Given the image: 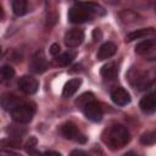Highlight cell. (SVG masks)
<instances>
[{
    "instance_id": "cell-24",
    "label": "cell",
    "mask_w": 156,
    "mask_h": 156,
    "mask_svg": "<svg viewBox=\"0 0 156 156\" xmlns=\"http://www.w3.org/2000/svg\"><path fill=\"white\" fill-rule=\"evenodd\" d=\"M143 56H145L146 58L145 60H147V61H155L156 60V49H151V50H149L146 54H144Z\"/></svg>"
},
{
    "instance_id": "cell-1",
    "label": "cell",
    "mask_w": 156,
    "mask_h": 156,
    "mask_svg": "<svg viewBox=\"0 0 156 156\" xmlns=\"http://www.w3.org/2000/svg\"><path fill=\"white\" fill-rule=\"evenodd\" d=\"M105 10L96 2H78L68 11V20L72 23H84L94 20L95 17L104 16Z\"/></svg>"
},
{
    "instance_id": "cell-17",
    "label": "cell",
    "mask_w": 156,
    "mask_h": 156,
    "mask_svg": "<svg viewBox=\"0 0 156 156\" xmlns=\"http://www.w3.org/2000/svg\"><path fill=\"white\" fill-rule=\"evenodd\" d=\"M155 46H156V38L155 37L154 38H147V39H144V40H141L140 43L136 44L135 52L138 55H144Z\"/></svg>"
},
{
    "instance_id": "cell-26",
    "label": "cell",
    "mask_w": 156,
    "mask_h": 156,
    "mask_svg": "<svg viewBox=\"0 0 156 156\" xmlns=\"http://www.w3.org/2000/svg\"><path fill=\"white\" fill-rule=\"evenodd\" d=\"M93 37H94V39H95V40H100V39L102 38L101 30H100L99 28H95V29H94V32H93Z\"/></svg>"
},
{
    "instance_id": "cell-12",
    "label": "cell",
    "mask_w": 156,
    "mask_h": 156,
    "mask_svg": "<svg viewBox=\"0 0 156 156\" xmlns=\"http://www.w3.org/2000/svg\"><path fill=\"white\" fill-rule=\"evenodd\" d=\"M156 37V29L152 27L149 28H141L136 29L134 32H130L126 37V41H133L136 39H147V38H154Z\"/></svg>"
},
{
    "instance_id": "cell-9",
    "label": "cell",
    "mask_w": 156,
    "mask_h": 156,
    "mask_svg": "<svg viewBox=\"0 0 156 156\" xmlns=\"http://www.w3.org/2000/svg\"><path fill=\"white\" fill-rule=\"evenodd\" d=\"M65 44L67 48H77L84 40V32L79 28H72L65 34Z\"/></svg>"
},
{
    "instance_id": "cell-16",
    "label": "cell",
    "mask_w": 156,
    "mask_h": 156,
    "mask_svg": "<svg viewBox=\"0 0 156 156\" xmlns=\"http://www.w3.org/2000/svg\"><path fill=\"white\" fill-rule=\"evenodd\" d=\"M82 84V80L80 78H73V79H69L65 87H63V90H62V95L65 98H71L72 95H74L77 93V90L79 89Z\"/></svg>"
},
{
    "instance_id": "cell-2",
    "label": "cell",
    "mask_w": 156,
    "mask_h": 156,
    "mask_svg": "<svg viewBox=\"0 0 156 156\" xmlns=\"http://www.w3.org/2000/svg\"><path fill=\"white\" fill-rule=\"evenodd\" d=\"M102 141L110 150H119L130 141V134L124 126L115 123L104 130Z\"/></svg>"
},
{
    "instance_id": "cell-19",
    "label": "cell",
    "mask_w": 156,
    "mask_h": 156,
    "mask_svg": "<svg viewBox=\"0 0 156 156\" xmlns=\"http://www.w3.org/2000/svg\"><path fill=\"white\" fill-rule=\"evenodd\" d=\"M11 6H12V12L16 16H23L27 13V9H28L27 0H12Z\"/></svg>"
},
{
    "instance_id": "cell-20",
    "label": "cell",
    "mask_w": 156,
    "mask_h": 156,
    "mask_svg": "<svg viewBox=\"0 0 156 156\" xmlns=\"http://www.w3.org/2000/svg\"><path fill=\"white\" fill-rule=\"evenodd\" d=\"M74 57H76V52L72 50H68L56 56V63L60 66H68L69 63H72Z\"/></svg>"
},
{
    "instance_id": "cell-6",
    "label": "cell",
    "mask_w": 156,
    "mask_h": 156,
    "mask_svg": "<svg viewBox=\"0 0 156 156\" xmlns=\"http://www.w3.org/2000/svg\"><path fill=\"white\" fill-rule=\"evenodd\" d=\"M61 134L68 139V140H73L76 143H79V144H83L87 141V136L78 129V127L72 123V122H67L65 124L61 126Z\"/></svg>"
},
{
    "instance_id": "cell-11",
    "label": "cell",
    "mask_w": 156,
    "mask_h": 156,
    "mask_svg": "<svg viewBox=\"0 0 156 156\" xmlns=\"http://www.w3.org/2000/svg\"><path fill=\"white\" fill-rule=\"evenodd\" d=\"M139 107L144 113L151 115L156 112V93L146 94L139 102Z\"/></svg>"
},
{
    "instance_id": "cell-7",
    "label": "cell",
    "mask_w": 156,
    "mask_h": 156,
    "mask_svg": "<svg viewBox=\"0 0 156 156\" xmlns=\"http://www.w3.org/2000/svg\"><path fill=\"white\" fill-rule=\"evenodd\" d=\"M18 89L26 95H33L39 89V82L33 76H23L18 80Z\"/></svg>"
},
{
    "instance_id": "cell-4",
    "label": "cell",
    "mask_w": 156,
    "mask_h": 156,
    "mask_svg": "<svg viewBox=\"0 0 156 156\" xmlns=\"http://www.w3.org/2000/svg\"><path fill=\"white\" fill-rule=\"evenodd\" d=\"M35 104L34 102H28V101H22L20 105H17L10 113L12 119L18 123V124H26L32 121L34 113H35Z\"/></svg>"
},
{
    "instance_id": "cell-22",
    "label": "cell",
    "mask_w": 156,
    "mask_h": 156,
    "mask_svg": "<svg viewBox=\"0 0 156 156\" xmlns=\"http://www.w3.org/2000/svg\"><path fill=\"white\" fill-rule=\"evenodd\" d=\"M15 76V69L10 65H4L1 67V79L2 80H10Z\"/></svg>"
},
{
    "instance_id": "cell-18",
    "label": "cell",
    "mask_w": 156,
    "mask_h": 156,
    "mask_svg": "<svg viewBox=\"0 0 156 156\" xmlns=\"http://www.w3.org/2000/svg\"><path fill=\"white\" fill-rule=\"evenodd\" d=\"M118 17H119V20H121L123 23H126V24L135 23V22L140 18V16H139L136 12L132 11V10H123V11H121V12L118 13Z\"/></svg>"
},
{
    "instance_id": "cell-28",
    "label": "cell",
    "mask_w": 156,
    "mask_h": 156,
    "mask_svg": "<svg viewBox=\"0 0 156 156\" xmlns=\"http://www.w3.org/2000/svg\"><path fill=\"white\" fill-rule=\"evenodd\" d=\"M106 2H110V4H116V2H118L119 0H105Z\"/></svg>"
},
{
    "instance_id": "cell-27",
    "label": "cell",
    "mask_w": 156,
    "mask_h": 156,
    "mask_svg": "<svg viewBox=\"0 0 156 156\" xmlns=\"http://www.w3.org/2000/svg\"><path fill=\"white\" fill-rule=\"evenodd\" d=\"M71 154H72V155H87V152H84V151H82V150H74V151H72Z\"/></svg>"
},
{
    "instance_id": "cell-23",
    "label": "cell",
    "mask_w": 156,
    "mask_h": 156,
    "mask_svg": "<svg viewBox=\"0 0 156 156\" xmlns=\"http://www.w3.org/2000/svg\"><path fill=\"white\" fill-rule=\"evenodd\" d=\"M95 96H94V94L93 93H90V91H88V93H84V94H82L77 100H76V105H77V107H82L84 104H87L89 100H91V99H94Z\"/></svg>"
},
{
    "instance_id": "cell-29",
    "label": "cell",
    "mask_w": 156,
    "mask_h": 156,
    "mask_svg": "<svg viewBox=\"0 0 156 156\" xmlns=\"http://www.w3.org/2000/svg\"><path fill=\"white\" fill-rule=\"evenodd\" d=\"M154 9H155V11H156V0H154Z\"/></svg>"
},
{
    "instance_id": "cell-13",
    "label": "cell",
    "mask_w": 156,
    "mask_h": 156,
    "mask_svg": "<svg viewBox=\"0 0 156 156\" xmlns=\"http://www.w3.org/2000/svg\"><path fill=\"white\" fill-rule=\"evenodd\" d=\"M116 51H117V45L112 41H106L99 48L96 57H98V60L104 61V60H107V58L112 57L116 54Z\"/></svg>"
},
{
    "instance_id": "cell-14",
    "label": "cell",
    "mask_w": 156,
    "mask_h": 156,
    "mask_svg": "<svg viewBox=\"0 0 156 156\" xmlns=\"http://www.w3.org/2000/svg\"><path fill=\"white\" fill-rule=\"evenodd\" d=\"M21 102H22V100L18 96H16L15 94H11V93H6L1 98V106H2L4 110H6L9 112H11Z\"/></svg>"
},
{
    "instance_id": "cell-8",
    "label": "cell",
    "mask_w": 156,
    "mask_h": 156,
    "mask_svg": "<svg viewBox=\"0 0 156 156\" xmlns=\"http://www.w3.org/2000/svg\"><path fill=\"white\" fill-rule=\"evenodd\" d=\"M29 68L33 73H43L48 69V60L44 55V51H37L30 61H29Z\"/></svg>"
},
{
    "instance_id": "cell-30",
    "label": "cell",
    "mask_w": 156,
    "mask_h": 156,
    "mask_svg": "<svg viewBox=\"0 0 156 156\" xmlns=\"http://www.w3.org/2000/svg\"><path fill=\"white\" fill-rule=\"evenodd\" d=\"M155 93H156V90H155Z\"/></svg>"
},
{
    "instance_id": "cell-15",
    "label": "cell",
    "mask_w": 156,
    "mask_h": 156,
    "mask_svg": "<svg viewBox=\"0 0 156 156\" xmlns=\"http://www.w3.org/2000/svg\"><path fill=\"white\" fill-rule=\"evenodd\" d=\"M100 74L106 79V80H113L118 76V66L116 62H108L104 65L100 69Z\"/></svg>"
},
{
    "instance_id": "cell-25",
    "label": "cell",
    "mask_w": 156,
    "mask_h": 156,
    "mask_svg": "<svg viewBox=\"0 0 156 156\" xmlns=\"http://www.w3.org/2000/svg\"><path fill=\"white\" fill-rule=\"evenodd\" d=\"M60 51H61V49H60V45L58 44H52L51 46H50V54L52 55V56H57V55H60Z\"/></svg>"
},
{
    "instance_id": "cell-3",
    "label": "cell",
    "mask_w": 156,
    "mask_h": 156,
    "mask_svg": "<svg viewBox=\"0 0 156 156\" xmlns=\"http://www.w3.org/2000/svg\"><path fill=\"white\" fill-rule=\"evenodd\" d=\"M130 83L139 90H145L151 87L156 82V67H150L147 71L139 72L136 71L134 74L129 73Z\"/></svg>"
},
{
    "instance_id": "cell-5",
    "label": "cell",
    "mask_w": 156,
    "mask_h": 156,
    "mask_svg": "<svg viewBox=\"0 0 156 156\" xmlns=\"http://www.w3.org/2000/svg\"><path fill=\"white\" fill-rule=\"evenodd\" d=\"M82 112L84 113V116L93 121V122H100L102 119V116H104V112H102V108L100 106V104L94 99L89 100L87 104H84L82 107H80Z\"/></svg>"
},
{
    "instance_id": "cell-10",
    "label": "cell",
    "mask_w": 156,
    "mask_h": 156,
    "mask_svg": "<svg viewBox=\"0 0 156 156\" xmlns=\"http://www.w3.org/2000/svg\"><path fill=\"white\" fill-rule=\"evenodd\" d=\"M111 100L118 105V106H126L130 102V95L129 93L123 89L122 87H118V88H115L113 90H111Z\"/></svg>"
},
{
    "instance_id": "cell-21",
    "label": "cell",
    "mask_w": 156,
    "mask_h": 156,
    "mask_svg": "<svg viewBox=\"0 0 156 156\" xmlns=\"http://www.w3.org/2000/svg\"><path fill=\"white\" fill-rule=\"evenodd\" d=\"M140 143L143 145H154V144H156V129L144 133L140 136Z\"/></svg>"
}]
</instances>
